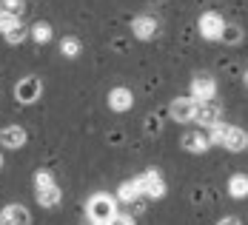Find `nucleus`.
<instances>
[{
    "label": "nucleus",
    "mask_w": 248,
    "mask_h": 225,
    "mask_svg": "<svg viewBox=\"0 0 248 225\" xmlns=\"http://www.w3.org/2000/svg\"><path fill=\"white\" fill-rule=\"evenodd\" d=\"M0 168H3V154H0Z\"/></svg>",
    "instance_id": "27"
},
{
    "label": "nucleus",
    "mask_w": 248,
    "mask_h": 225,
    "mask_svg": "<svg viewBox=\"0 0 248 225\" xmlns=\"http://www.w3.org/2000/svg\"><path fill=\"white\" fill-rule=\"evenodd\" d=\"M34 197H37V202L43 205V208H57L60 205V200H63V191H60V185L54 182V177H51V171H37L34 174Z\"/></svg>",
    "instance_id": "3"
},
{
    "label": "nucleus",
    "mask_w": 248,
    "mask_h": 225,
    "mask_svg": "<svg viewBox=\"0 0 248 225\" xmlns=\"http://www.w3.org/2000/svg\"><path fill=\"white\" fill-rule=\"evenodd\" d=\"M225 20L220 12H214V9H208V12H202L197 17V31L202 40H214V43H220V37H223V29H225Z\"/></svg>",
    "instance_id": "4"
},
{
    "label": "nucleus",
    "mask_w": 248,
    "mask_h": 225,
    "mask_svg": "<svg viewBox=\"0 0 248 225\" xmlns=\"http://www.w3.org/2000/svg\"><path fill=\"white\" fill-rule=\"evenodd\" d=\"M217 94V80L211 75H194L191 77V89H188V97H194L197 103H211Z\"/></svg>",
    "instance_id": "6"
},
{
    "label": "nucleus",
    "mask_w": 248,
    "mask_h": 225,
    "mask_svg": "<svg viewBox=\"0 0 248 225\" xmlns=\"http://www.w3.org/2000/svg\"><path fill=\"white\" fill-rule=\"evenodd\" d=\"M217 225H243V223H240V217H223Z\"/></svg>",
    "instance_id": "24"
},
{
    "label": "nucleus",
    "mask_w": 248,
    "mask_h": 225,
    "mask_svg": "<svg viewBox=\"0 0 248 225\" xmlns=\"http://www.w3.org/2000/svg\"><path fill=\"white\" fill-rule=\"evenodd\" d=\"M225 188H228L231 200H246L248 197V174H231Z\"/></svg>",
    "instance_id": "16"
},
{
    "label": "nucleus",
    "mask_w": 248,
    "mask_h": 225,
    "mask_svg": "<svg viewBox=\"0 0 248 225\" xmlns=\"http://www.w3.org/2000/svg\"><path fill=\"white\" fill-rule=\"evenodd\" d=\"M86 217L89 223H111L117 217V197L111 194H92L86 202Z\"/></svg>",
    "instance_id": "2"
},
{
    "label": "nucleus",
    "mask_w": 248,
    "mask_h": 225,
    "mask_svg": "<svg viewBox=\"0 0 248 225\" xmlns=\"http://www.w3.org/2000/svg\"><path fill=\"white\" fill-rule=\"evenodd\" d=\"M20 23H23L20 17H15V15H6V12H0V34H3V37H6V34L12 31V29H17Z\"/></svg>",
    "instance_id": "21"
},
{
    "label": "nucleus",
    "mask_w": 248,
    "mask_h": 225,
    "mask_svg": "<svg viewBox=\"0 0 248 225\" xmlns=\"http://www.w3.org/2000/svg\"><path fill=\"white\" fill-rule=\"evenodd\" d=\"M200 103L194 97H174L169 103V117L174 123H194V114H197Z\"/></svg>",
    "instance_id": "7"
},
{
    "label": "nucleus",
    "mask_w": 248,
    "mask_h": 225,
    "mask_svg": "<svg viewBox=\"0 0 248 225\" xmlns=\"http://www.w3.org/2000/svg\"><path fill=\"white\" fill-rule=\"evenodd\" d=\"M80 51H83V43H80L77 37L69 34V37H63V40H60V54H63V57L75 60V57H80Z\"/></svg>",
    "instance_id": "19"
},
{
    "label": "nucleus",
    "mask_w": 248,
    "mask_h": 225,
    "mask_svg": "<svg viewBox=\"0 0 248 225\" xmlns=\"http://www.w3.org/2000/svg\"><path fill=\"white\" fill-rule=\"evenodd\" d=\"M111 225H137V223H134L131 214H117V217L111 220Z\"/></svg>",
    "instance_id": "23"
},
{
    "label": "nucleus",
    "mask_w": 248,
    "mask_h": 225,
    "mask_svg": "<svg viewBox=\"0 0 248 225\" xmlns=\"http://www.w3.org/2000/svg\"><path fill=\"white\" fill-rule=\"evenodd\" d=\"M180 146L188 151V154H202V151L211 146V140H208V131H188V134L180 140Z\"/></svg>",
    "instance_id": "13"
},
{
    "label": "nucleus",
    "mask_w": 248,
    "mask_h": 225,
    "mask_svg": "<svg viewBox=\"0 0 248 225\" xmlns=\"http://www.w3.org/2000/svg\"><path fill=\"white\" fill-rule=\"evenodd\" d=\"M106 100H108V108H111V111L123 114V111H128V108L134 105V91H131L128 86H114Z\"/></svg>",
    "instance_id": "9"
},
{
    "label": "nucleus",
    "mask_w": 248,
    "mask_h": 225,
    "mask_svg": "<svg viewBox=\"0 0 248 225\" xmlns=\"http://www.w3.org/2000/svg\"><path fill=\"white\" fill-rule=\"evenodd\" d=\"M243 37H246V31H243V26H240V23H225L220 43H225V46H240V43H243Z\"/></svg>",
    "instance_id": "18"
},
{
    "label": "nucleus",
    "mask_w": 248,
    "mask_h": 225,
    "mask_svg": "<svg viewBox=\"0 0 248 225\" xmlns=\"http://www.w3.org/2000/svg\"><path fill=\"white\" fill-rule=\"evenodd\" d=\"M208 140H211V146H223V149L231 151V154L248 149V131L246 128L228 125V123H223V120L208 128Z\"/></svg>",
    "instance_id": "1"
},
{
    "label": "nucleus",
    "mask_w": 248,
    "mask_h": 225,
    "mask_svg": "<svg viewBox=\"0 0 248 225\" xmlns=\"http://www.w3.org/2000/svg\"><path fill=\"white\" fill-rule=\"evenodd\" d=\"M0 12H6V15H15V17H23L26 3H23V0H0Z\"/></svg>",
    "instance_id": "20"
},
{
    "label": "nucleus",
    "mask_w": 248,
    "mask_h": 225,
    "mask_svg": "<svg viewBox=\"0 0 248 225\" xmlns=\"http://www.w3.org/2000/svg\"><path fill=\"white\" fill-rule=\"evenodd\" d=\"M40 94H43V80L37 75H26L17 80V86H15V100L23 103V105H31V103L40 100Z\"/></svg>",
    "instance_id": "5"
},
{
    "label": "nucleus",
    "mask_w": 248,
    "mask_h": 225,
    "mask_svg": "<svg viewBox=\"0 0 248 225\" xmlns=\"http://www.w3.org/2000/svg\"><path fill=\"white\" fill-rule=\"evenodd\" d=\"M86 225H92V223H86Z\"/></svg>",
    "instance_id": "28"
},
{
    "label": "nucleus",
    "mask_w": 248,
    "mask_h": 225,
    "mask_svg": "<svg viewBox=\"0 0 248 225\" xmlns=\"http://www.w3.org/2000/svg\"><path fill=\"white\" fill-rule=\"evenodd\" d=\"M194 123L202 125V128L208 131L211 125L220 123V108H217L214 103H200V105H197V114H194Z\"/></svg>",
    "instance_id": "14"
},
{
    "label": "nucleus",
    "mask_w": 248,
    "mask_h": 225,
    "mask_svg": "<svg viewBox=\"0 0 248 225\" xmlns=\"http://www.w3.org/2000/svg\"><path fill=\"white\" fill-rule=\"evenodd\" d=\"M0 225H31V211L20 202H12L0 211Z\"/></svg>",
    "instance_id": "10"
},
{
    "label": "nucleus",
    "mask_w": 248,
    "mask_h": 225,
    "mask_svg": "<svg viewBox=\"0 0 248 225\" xmlns=\"http://www.w3.org/2000/svg\"><path fill=\"white\" fill-rule=\"evenodd\" d=\"M243 86H246V89H248V69H246V72H243Z\"/></svg>",
    "instance_id": "25"
},
{
    "label": "nucleus",
    "mask_w": 248,
    "mask_h": 225,
    "mask_svg": "<svg viewBox=\"0 0 248 225\" xmlns=\"http://www.w3.org/2000/svg\"><path fill=\"white\" fill-rule=\"evenodd\" d=\"M92 225H111V223H92Z\"/></svg>",
    "instance_id": "26"
},
{
    "label": "nucleus",
    "mask_w": 248,
    "mask_h": 225,
    "mask_svg": "<svg viewBox=\"0 0 248 225\" xmlns=\"http://www.w3.org/2000/svg\"><path fill=\"white\" fill-rule=\"evenodd\" d=\"M157 31H160V20L154 15H140V17L131 20V34L137 40H151Z\"/></svg>",
    "instance_id": "11"
},
{
    "label": "nucleus",
    "mask_w": 248,
    "mask_h": 225,
    "mask_svg": "<svg viewBox=\"0 0 248 225\" xmlns=\"http://www.w3.org/2000/svg\"><path fill=\"white\" fill-rule=\"evenodd\" d=\"M29 37L34 40V43H40V46H46L51 37H54V31H51V26L46 20H37V23L29 29Z\"/></svg>",
    "instance_id": "17"
},
{
    "label": "nucleus",
    "mask_w": 248,
    "mask_h": 225,
    "mask_svg": "<svg viewBox=\"0 0 248 225\" xmlns=\"http://www.w3.org/2000/svg\"><path fill=\"white\" fill-rule=\"evenodd\" d=\"M137 182H140V188H143V197H146V200H163V197H166V182H163L160 171L149 168L146 174L137 177Z\"/></svg>",
    "instance_id": "8"
},
{
    "label": "nucleus",
    "mask_w": 248,
    "mask_h": 225,
    "mask_svg": "<svg viewBox=\"0 0 248 225\" xmlns=\"http://www.w3.org/2000/svg\"><path fill=\"white\" fill-rule=\"evenodd\" d=\"M26 140H29V134H26L23 125H6V128H0V146L3 149H23Z\"/></svg>",
    "instance_id": "12"
},
{
    "label": "nucleus",
    "mask_w": 248,
    "mask_h": 225,
    "mask_svg": "<svg viewBox=\"0 0 248 225\" xmlns=\"http://www.w3.org/2000/svg\"><path fill=\"white\" fill-rule=\"evenodd\" d=\"M26 37H29V29H26L23 23L17 26V29H12V31H9V34H6V40H9V43H12V46H17V43H23Z\"/></svg>",
    "instance_id": "22"
},
{
    "label": "nucleus",
    "mask_w": 248,
    "mask_h": 225,
    "mask_svg": "<svg viewBox=\"0 0 248 225\" xmlns=\"http://www.w3.org/2000/svg\"><path fill=\"white\" fill-rule=\"evenodd\" d=\"M140 197H143V188H140L137 177L134 180H125L123 185L117 188V202H137Z\"/></svg>",
    "instance_id": "15"
}]
</instances>
